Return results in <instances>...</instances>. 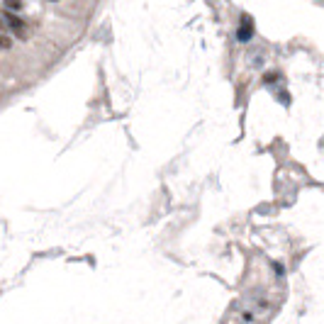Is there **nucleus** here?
<instances>
[{"instance_id":"nucleus-1","label":"nucleus","mask_w":324,"mask_h":324,"mask_svg":"<svg viewBox=\"0 0 324 324\" xmlns=\"http://www.w3.org/2000/svg\"><path fill=\"white\" fill-rule=\"evenodd\" d=\"M10 44H12V42H10V37H5V34H0V47H2V49H7Z\"/></svg>"}]
</instances>
